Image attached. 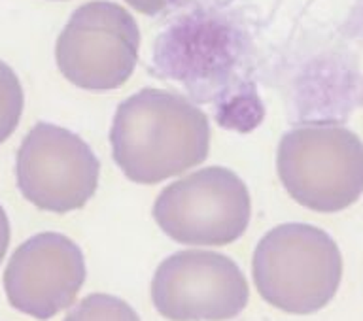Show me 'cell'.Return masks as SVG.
<instances>
[{"label": "cell", "mask_w": 363, "mask_h": 321, "mask_svg": "<svg viewBox=\"0 0 363 321\" xmlns=\"http://www.w3.org/2000/svg\"><path fill=\"white\" fill-rule=\"evenodd\" d=\"M110 144L127 180L155 186L206 161L210 121L184 96L146 87L118 106Z\"/></svg>", "instance_id": "obj_1"}, {"label": "cell", "mask_w": 363, "mask_h": 321, "mask_svg": "<svg viewBox=\"0 0 363 321\" xmlns=\"http://www.w3.org/2000/svg\"><path fill=\"white\" fill-rule=\"evenodd\" d=\"M257 293L280 312L306 316L333 300L342 280V255L320 227L284 223L261 237L252 257Z\"/></svg>", "instance_id": "obj_2"}, {"label": "cell", "mask_w": 363, "mask_h": 321, "mask_svg": "<svg viewBox=\"0 0 363 321\" xmlns=\"http://www.w3.org/2000/svg\"><path fill=\"white\" fill-rule=\"evenodd\" d=\"M278 178L295 203L314 212H342L363 195V142L339 123L314 121L282 136Z\"/></svg>", "instance_id": "obj_3"}, {"label": "cell", "mask_w": 363, "mask_h": 321, "mask_svg": "<svg viewBox=\"0 0 363 321\" xmlns=\"http://www.w3.org/2000/svg\"><path fill=\"white\" fill-rule=\"evenodd\" d=\"M252 201L242 178L225 167H206L159 193L153 220L178 244L227 246L242 237Z\"/></svg>", "instance_id": "obj_4"}, {"label": "cell", "mask_w": 363, "mask_h": 321, "mask_svg": "<svg viewBox=\"0 0 363 321\" xmlns=\"http://www.w3.org/2000/svg\"><path fill=\"white\" fill-rule=\"evenodd\" d=\"M140 30L123 6L91 0L74 11L59 34L55 61L65 78L79 89H118L133 76Z\"/></svg>", "instance_id": "obj_5"}, {"label": "cell", "mask_w": 363, "mask_h": 321, "mask_svg": "<svg viewBox=\"0 0 363 321\" xmlns=\"http://www.w3.org/2000/svg\"><path fill=\"white\" fill-rule=\"evenodd\" d=\"M17 187L36 208L67 214L95 195L101 163L72 130L36 123L23 138L16 161Z\"/></svg>", "instance_id": "obj_6"}, {"label": "cell", "mask_w": 363, "mask_h": 321, "mask_svg": "<svg viewBox=\"0 0 363 321\" xmlns=\"http://www.w3.org/2000/svg\"><path fill=\"white\" fill-rule=\"evenodd\" d=\"M150 293L155 310L169 321L233 320L250 300L240 266L204 249H184L161 261Z\"/></svg>", "instance_id": "obj_7"}, {"label": "cell", "mask_w": 363, "mask_h": 321, "mask_svg": "<svg viewBox=\"0 0 363 321\" xmlns=\"http://www.w3.org/2000/svg\"><path fill=\"white\" fill-rule=\"evenodd\" d=\"M87 269L82 249L61 232H38L19 246L4 272L8 303L45 321L67 310L84 288Z\"/></svg>", "instance_id": "obj_8"}, {"label": "cell", "mask_w": 363, "mask_h": 321, "mask_svg": "<svg viewBox=\"0 0 363 321\" xmlns=\"http://www.w3.org/2000/svg\"><path fill=\"white\" fill-rule=\"evenodd\" d=\"M65 321H140L133 306L119 297L93 293L85 297Z\"/></svg>", "instance_id": "obj_9"}, {"label": "cell", "mask_w": 363, "mask_h": 321, "mask_svg": "<svg viewBox=\"0 0 363 321\" xmlns=\"http://www.w3.org/2000/svg\"><path fill=\"white\" fill-rule=\"evenodd\" d=\"M25 96L19 78L6 62L0 61V144L13 135L19 125Z\"/></svg>", "instance_id": "obj_10"}, {"label": "cell", "mask_w": 363, "mask_h": 321, "mask_svg": "<svg viewBox=\"0 0 363 321\" xmlns=\"http://www.w3.org/2000/svg\"><path fill=\"white\" fill-rule=\"evenodd\" d=\"M125 2L144 16H159L174 4L176 0H125Z\"/></svg>", "instance_id": "obj_11"}, {"label": "cell", "mask_w": 363, "mask_h": 321, "mask_svg": "<svg viewBox=\"0 0 363 321\" xmlns=\"http://www.w3.org/2000/svg\"><path fill=\"white\" fill-rule=\"evenodd\" d=\"M8 246H10V220H8L4 208L0 206V263L4 259Z\"/></svg>", "instance_id": "obj_12"}]
</instances>
